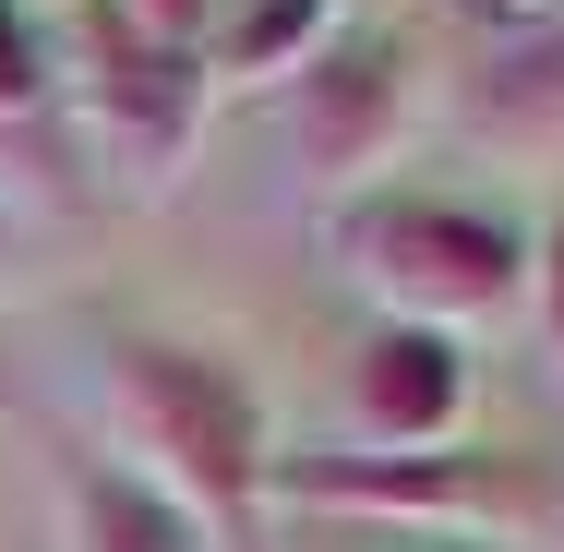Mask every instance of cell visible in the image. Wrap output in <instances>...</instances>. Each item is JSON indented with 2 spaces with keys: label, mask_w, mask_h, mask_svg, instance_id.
I'll list each match as a JSON object with an SVG mask.
<instances>
[{
  "label": "cell",
  "mask_w": 564,
  "mask_h": 552,
  "mask_svg": "<svg viewBox=\"0 0 564 552\" xmlns=\"http://www.w3.org/2000/svg\"><path fill=\"white\" fill-rule=\"evenodd\" d=\"M97 409H109L120 468L156 480L217 552L264 541V480H276V456H264V397H252L240 360L193 348V336L120 325V336H97Z\"/></svg>",
  "instance_id": "1"
},
{
  "label": "cell",
  "mask_w": 564,
  "mask_h": 552,
  "mask_svg": "<svg viewBox=\"0 0 564 552\" xmlns=\"http://www.w3.org/2000/svg\"><path fill=\"white\" fill-rule=\"evenodd\" d=\"M337 264L384 301V325H433V336H480L529 301V228L456 193H360L337 217Z\"/></svg>",
  "instance_id": "2"
},
{
  "label": "cell",
  "mask_w": 564,
  "mask_h": 552,
  "mask_svg": "<svg viewBox=\"0 0 564 552\" xmlns=\"http://www.w3.org/2000/svg\"><path fill=\"white\" fill-rule=\"evenodd\" d=\"M264 505L433 529V541H492V529L553 517V468L541 456H505V444H433V456H360V444H337V456H276Z\"/></svg>",
  "instance_id": "3"
},
{
  "label": "cell",
  "mask_w": 564,
  "mask_h": 552,
  "mask_svg": "<svg viewBox=\"0 0 564 552\" xmlns=\"http://www.w3.org/2000/svg\"><path fill=\"white\" fill-rule=\"evenodd\" d=\"M61 97L85 109L109 169L181 181L193 144H205V109H217V73H205V48L144 36L120 0H73V73H61Z\"/></svg>",
  "instance_id": "4"
},
{
  "label": "cell",
  "mask_w": 564,
  "mask_h": 552,
  "mask_svg": "<svg viewBox=\"0 0 564 552\" xmlns=\"http://www.w3.org/2000/svg\"><path fill=\"white\" fill-rule=\"evenodd\" d=\"M409 120H421V73H409V36L397 24H360V36H325V61L289 85V156H301V181H325V193H384V169H397V144H409Z\"/></svg>",
  "instance_id": "5"
},
{
  "label": "cell",
  "mask_w": 564,
  "mask_h": 552,
  "mask_svg": "<svg viewBox=\"0 0 564 552\" xmlns=\"http://www.w3.org/2000/svg\"><path fill=\"white\" fill-rule=\"evenodd\" d=\"M468 421V336L433 325H372L348 348V433L360 456H433Z\"/></svg>",
  "instance_id": "6"
},
{
  "label": "cell",
  "mask_w": 564,
  "mask_h": 552,
  "mask_svg": "<svg viewBox=\"0 0 564 552\" xmlns=\"http://www.w3.org/2000/svg\"><path fill=\"white\" fill-rule=\"evenodd\" d=\"M48 505H61V552H217L156 480H132L109 444L48 433Z\"/></svg>",
  "instance_id": "7"
},
{
  "label": "cell",
  "mask_w": 564,
  "mask_h": 552,
  "mask_svg": "<svg viewBox=\"0 0 564 552\" xmlns=\"http://www.w3.org/2000/svg\"><path fill=\"white\" fill-rule=\"evenodd\" d=\"M468 120L517 156H553L564 144V24L541 36H492V61L468 73Z\"/></svg>",
  "instance_id": "8"
},
{
  "label": "cell",
  "mask_w": 564,
  "mask_h": 552,
  "mask_svg": "<svg viewBox=\"0 0 564 552\" xmlns=\"http://www.w3.org/2000/svg\"><path fill=\"white\" fill-rule=\"evenodd\" d=\"M325 36H337V0H228L217 24H205V73L289 97V85L325 61Z\"/></svg>",
  "instance_id": "9"
},
{
  "label": "cell",
  "mask_w": 564,
  "mask_h": 552,
  "mask_svg": "<svg viewBox=\"0 0 564 552\" xmlns=\"http://www.w3.org/2000/svg\"><path fill=\"white\" fill-rule=\"evenodd\" d=\"M48 109H61V61H48L36 12H24V0H0V132H36Z\"/></svg>",
  "instance_id": "10"
},
{
  "label": "cell",
  "mask_w": 564,
  "mask_h": 552,
  "mask_svg": "<svg viewBox=\"0 0 564 552\" xmlns=\"http://www.w3.org/2000/svg\"><path fill=\"white\" fill-rule=\"evenodd\" d=\"M529 313H541V348L564 360V205H553V228L529 240Z\"/></svg>",
  "instance_id": "11"
},
{
  "label": "cell",
  "mask_w": 564,
  "mask_h": 552,
  "mask_svg": "<svg viewBox=\"0 0 564 552\" xmlns=\"http://www.w3.org/2000/svg\"><path fill=\"white\" fill-rule=\"evenodd\" d=\"M144 36H169V48H205V24H217V0H120Z\"/></svg>",
  "instance_id": "12"
},
{
  "label": "cell",
  "mask_w": 564,
  "mask_h": 552,
  "mask_svg": "<svg viewBox=\"0 0 564 552\" xmlns=\"http://www.w3.org/2000/svg\"><path fill=\"white\" fill-rule=\"evenodd\" d=\"M468 12H492L505 36H541V24H564V0H468Z\"/></svg>",
  "instance_id": "13"
},
{
  "label": "cell",
  "mask_w": 564,
  "mask_h": 552,
  "mask_svg": "<svg viewBox=\"0 0 564 552\" xmlns=\"http://www.w3.org/2000/svg\"><path fill=\"white\" fill-rule=\"evenodd\" d=\"M24 12H73V0H24Z\"/></svg>",
  "instance_id": "14"
},
{
  "label": "cell",
  "mask_w": 564,
  "mask_h": 552,
  "mask_svg": "<svg viewBox=\"0 0 564 552\" xmlns=\"http://www.w3.org/2000/svg\"><path fill=\"white\" fill-rule=\"evenodd\" d=\"M0 264H12V217H0Z\"/></svg>",
  "instance_id": "15"
},
{
  "label": "cell",
  "mask_w": 564,
  "mask_h": 552,
  "mask_svg": "<svg viewBox=\"0 0 564 552\" xmlns=\"http://www.w3.org/2000/svg\"><path fill=\"white\" fill-rule=\"evenodd\" d=\"M445 552H480V541H445Z\"/></svg>",
  "instance_id": "16"
},
{
  "label": "cell",
  "mask_w": 564,
  "mask_h": 552,
  "mask_svg": "<svg viewBox=\"0 0 564 552\" xmlns=\"http://www.w3.org/2000/svg\"><path fill=\"white\" fill-rule=\"evenodd\" d=\"M553 529H564V505H553Z\"/></svg>",
  "instance_id": "17"
}]
</instances>
